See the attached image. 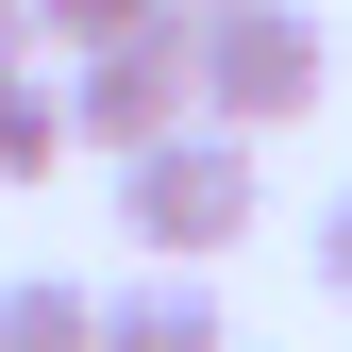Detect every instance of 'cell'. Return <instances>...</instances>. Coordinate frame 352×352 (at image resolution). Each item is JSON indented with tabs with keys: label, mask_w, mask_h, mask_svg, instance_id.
<instances>
[{
	"label": "cell",
	"mask_w": 352,
	"mask_h": 352,
	"mask_svg": "<svg viewBox=\"0 0 352 352\" xmlns=\"http://www.w3.org/2000/svg\"><path fill=\"white\" fill-rule=\"evenodd\" d=\"M0 67H51V34H34V0H0Z\"/></svg>",
	"instance_id": "9"
},
{
	"label": "cell",
	"mask_w": 352,
	"mask_h": 352,
	"mask_svg": "<svg viewBox=\"0 0 352 352\" xmlns=\"http://www.w3.org/2000/svg\"><path fill=\"white\" fill-rule=\"evenodd\" d=\"M101 352H235V319L201 302V269H151V285L101 302Z\"/></svg>",
	"instance_id": "4"
},
{
	"label": "cell",
	"mask_w": 352,
	"mask_h": 352,
	"mask_svg": "<svg viewBox=\"0 0 352 352\" xmlns=\"http://www.w3.org/2000/svg\"><path fill=\"white\" fill-rule=\"evenodd\" d=\"M118 235H135L151 269H218V252L252 235V135H218V118H185V135L118 151Z\"/></svg>",
	"instance_id": "1"
},
{
	"label": "cell",
	"mask_w": 352,
	"mask_h": 352,
	"mask_svg": "<svg viewBox=\"0 0 352 352\" xmlns=\"http://www.w3.org/2000/svg\"><path fill=\"white\" fill-rule=\"evenodd\" d=\"M51 168H67V84L0 67V185H51Z\"/></svg>",
	"instance_id": "5"
},
{
	"label": "cell",
	"mask_w": 352,
	"mask_h": 352,
	"mask_svg": "<svg viewBox=\"0 0 352 352\" xmlns=\"http://www.w3.org/2000/svg\"><path fill=\"white\" fill-rule=\"evenodd\" d=\"M0 352H101V302H84L67 269H17L0 285Z\"/></svg>",
	"instance_id": "6"
},
{
	"label": "cell",
	"mask_w": 352,
	"mask_h": 352,
	"mask_svg": "<svg viewBox=\"0 0 352 352\" xmlns=\"http://www.w3.org/2000/svg\"><path fill=\"white\" fill-rule=\"evenodd\" d=\"M319 302H352V185L319 201Z\"/></svg>",
	"instance_id": "8"
},
{
	"label": "cell",
	"mask_w": 352,
	"mask_h": 352,
	"mask_svg": "<svg viewBox=\"0 0 352 352\" xmlns=\"http://www.w3.org/2000/svg\"><path fill=\"white\" fill-rule=\"evenodd\" d=\"M185 17H201V118H218V135H285V118H319V84H336L319 0H185Z\"/></svg>",
	"instance_id": "2"
},
{
	"label": "cell",
	"mask_w": 352,
	"mask_h": 352,
	"mask_svg": "<svg viewBox=\"0 0 352 352\" xmlns=\"http://www.w3.org/2000/svg\"><path fill=\"white\" fill-rule=\"evenodd\" d=\"M201 118V17L168 0V17H135V34H101V51H67V151H151V135H185Z\"/></svg>",
	"instance_id": "3"
},
{
	"label": "cell",
	"mask_w": 352,
	"mask_h": 352,
	"mask_svg": "<svg viewBox=\"0 0 352 352\" xmlns=\"http://www.w3.org/2000/svg\"><path fill=\"white\" fill-rule=\"evenodd\" d=\"M135 17H168V0H34L51 51H101V34H135Z\"/></svg>",
	"instance_id": "7"
}]
</instances>
